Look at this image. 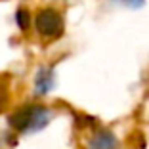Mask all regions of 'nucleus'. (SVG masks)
Wrapping results in <instances>:
<instances>
[{
    "label": "nucleus",
    "mask_w": 149,
    "mask_h": 149,
    "mask_svg": "<svg viewBox=\"0 0 149 149\" xmlns=\"http://www.w3.org/2000/svg\"><path fill=\"white\" fill-rule=\"evenodd\" d=\"M126 6H130V8H140V6H143V0H123Z\"/></svg>",
    "instance_id": "nucleus-7"
},
{
    "label": "nucleus",
    "mask_w": 149,
    "mask_h": 149,
    "mask_svg": "<svg viewBox=\"0 0 149 149\" xmlns=\"http://www.w3.org/2000/svg\"><path fill=\"white\" fill-rule=\"evenodd\" d=\"M56 84V77H54L52 67H40L35 74V92L38 96H46L54 90Z\"/></svg>",
    "instance_id": "nucleus-3"
},
{
    "label": "nucleus",
    "mask_w": 149,
    "mask_h": 149,
    "mask_svg": "<svg viewBox=\"0 0 149 149\" xmlns=\"http://www.w3.org/2000/svg\"><path fill=\"white\" fill-rule=\"evenodd\" d=\"M54 118V111L48 109L44 105H33L31 111V120H29V126H27L25 134H33V132H40L46 124Z\"/></svg>",
    "instance_id": "nucleus-2"
},
{
    "label": "nucleus",
    "mask_w": 149,
    "mask_h": 149,
    "mask_svg": "<svg viewBox=\"0 0 149 149\" xmlns=\"http://www.w3.org/2000/svg\"><path fill=\"white\" fill-rule=\"evenodd\" d=\"M10 100V90H8V74H0V113L4 111Z\"/></svg>",
    "instance_id": "nucleus-6"
},
{
    "label": "nucleus",
    "mask_w": 149,
    "mask_h": 149,
    "mask_svg": "<svg viewBox=\"0 0 149 149\" xmlns=\"http://www.w3.org/2000/svg\"><path fill=\"white\" fill-rule=\"evenodd\" d=\"M31 13H29V10L25 8H19L17 12H15V23H17V27L21 29V31H27L29 27H31Z\"/></svg>",
    "instance_id": "nucleus-5"
},
{
    "label": "nucleus",
    "mask_w": 149,
    "mask_h": 149,
    "mask_svg": "<svg viewBox=\"0 0 149 149\" xmlns=\"http://www.w3.org/2000/svg\"><path fill=\"white\" fill-rule=\"evenodd\" d=\"M35 29L40 36L56 40L63 35V17L54 8H44L35 15Z\"/></svg>",
    "instance_id": "nucleus-1"
},
{
    "label": "nucleus",
    "mask_w": 149,
    "mask_h": 149,
    "mask_svg": "<svg viewBox=\"0 0 149 149\" xmlns=\"http://www.w3.org/2000/svg\"><path fill=\"white\" fill-rule=\"evenodd\" d=\"M88 149H118V141L113 132L103 128L88 140Z\"/></svg>",
    "instance_id": "nucleus-4"
}]
</instances>
